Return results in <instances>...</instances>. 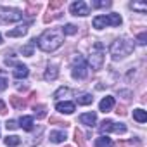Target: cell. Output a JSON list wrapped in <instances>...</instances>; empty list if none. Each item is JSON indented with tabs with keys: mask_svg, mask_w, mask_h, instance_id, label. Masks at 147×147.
Segmentation results:
<instances>
[{
	"mask_svg": "<svg viewBox=\"0 0 147 147\" xmlns=\"http://www.w3.org/2000/svg\"><path fill=\"white\" fill-rule=\"evenodd\" d=\"M71 95V90L66 88V87H61L55 94H54V99H64V97H69Z\"/></svg>",
	"mask_w": 147,
	"mask_h": 147,
	"instance_id": "cell-21",
	"label": "cell"
},
{
	"mask_svg": "<svg viewBox=\"0 0 147 147\" xmlns=\"http://www.w3.org/2000/svg\"><path fill=\"white\" fill-rule=\"evenodd\" d=\"M50 121H52V123H59V119H55V118H50ZM61 125H64V126H67L69 123H61Z\"/></svg>",
	"mask_w": 147,
	"mask_h": 147,
	"instance_id": "cell-36",
	"label": "cell"
},
{
	"mask_svg": "<svg viewBox=\"0 0 147 147\" xmlns=\"http://www.w3.org/2000/svg\"><path fill=\"white\" fill-rule=\"evenodd\" d=\"M0 19L2 21H9V23H16L23 19V12L18 9H9V7H0Z\"/></svg>",
	"mask_w": 147,
	"mask_h": 147,
	"instance_id": "cell-6",
	"label": "cell"
},
{
	"mask_svg": "<svg viewBox=\"0 0 147 147\" xmlns=\"http://www.w3.org/2000/svg\"><path fill=\"white\" fill-rule=\"evenodd\" d=\"M55 109H57L59 113H62V114H73L76 107H75V104H73V102L64 100V102H57V104H55Z\"/></svg>",
	"mask_w": 147,
	"mask_h": 147,
	"instance_id": "cell-9",
	"label": "cell"
},
{
	"mask_svg": "<svg viewBox=\"0 0 147 147\" xmlns=\"http://www.w3.org/2000/svg\"><path fill=\"white\" fill-rule=\"evenodd\" d=\"M0 43H2V35H0Z\"/></svg>",
	"mask_w": 147,
	"mask_h": 147,
	"instance_id": "cell-37",
	"label": "cell"
},
{
	"mask_svg": "<svg viewBox=\"0 0 147 147\" xmlns=\"http://www.w3.org/2000/svg\"><path fill=\"white\" fill-rule=\"evenodd\" d=\"M66 147H71V145H66Z\"/></svg>",
	"mask_w": 147,
	"mask_h": 147,
	"instance_id": "cell-38",
	"label": "cell"
},
{
	"mask_svg": "<svg viewBox=\"0 0 147 147\" xmlns=\"http://www.w3.org/2000/svg\"><path fill=\"white\" fill-rule=\"evenodd\" d=\"M113 107H114V97H111V95L104 97V99L100 100V104H99V109H100L102 113H107V111H111Z\"/></svg>",
	"mask_w": 147,
	"mask_h": 147,
	"instance_id": "cell-10",
	"label": "cell"
},
{
	"mask_svg": "<svg viewBox=\"0 0 147 147\" xmlns=\"http://www.w3.org/2000/svg\"><path fill=\"white\" fill-rule=\"evenodd\" d=\"M26 31H28V26H19L16 30L7 31V36H23V35H26Z\"/></svg>",
	"mask_w": 147,
	"mask_h": 147,
	"instance_id": "cell-17",
	"label": "cell"
},
{
	"mask_svg": "<svg viewBox=\"0 0 147 147\" xmlns=\"http://www.w3.org/2000/svg\"><path fill=\"white\" fill-rule=\"evenodd\" d=\"M11 104H12L14 107H23V106H24V102H23V100H19L18 97H11Z\"/></svg>",
	"mask_w": 147,
	"mask_h": 147,
	"instance_id": "cell-30",
	"label": "cell"
},
{
	"mask_svg": "<svg viewBox=\"0 0 147 147\" xmlns=\"http://www.w3.org/2000/svg\"><path fill=\"white\" fill-rule=\"evenodd\" d=\"M61 31H62V35H75V33L78 31V28H76L75 24H66Z\"/></svg>",
	"mask_w": 147,
	"mask_h": 147,
	"instance_id": "cell-25",
	"label": "cell"
},
{
	"mask_svg": "<svg viewBox=\"0 0 147 147\" xmlns=\"http://www.w3.org/2000/svg\"><path fill=\"white\" fill-rule=\"evenodd\" d=\"M35 114H36V118H45V106H35Z\"/></svg>",
	"mask_w": 147,
	"mask_h": 147,
	"instance_id": "cell-27",
	"label": "cell"
},
{
	"mask_svg": "<svg viewBox=\"0 0 147 147\" xmlns=\"http://www.w3.org/2000/svg\"><path fill=\"white\" fill-rule=\"evenodd\" d=\"M69 11H71V14L73 16H82V18H85V16H88V7H87V4L85 2H82V0H78V2H75V4H71V7H69Z\"/></svg>",
	"mask_w": 147,
	"mask_h": 147,
	"instance_id": "cell-8",
	"label": "cell"
},
{
	"mask_svg": "<svg viewBox=\"0 0 147 147\" xmlns=\"http://www.w3.org/2000/svg\"><path fill=\"white\" fill-rule=\"evenodd\" d=\"M57 75H59V71H57V67H49L47 71H45V80L49 82H52V80H55L57 78Z\"/></svg>",
	"mask_w": 147,
	"mask_h": 147,
	"instance_id": "cell-23",
	"label": "cell"
},
{
	"mask_svg": "<svg viewBox=\"0 0 147 147\" xmlns=\"http://www.w3.org/2000/svg\"><path fill=\"white\" fill-rule=\"evenodd\" d=\"M121 21H123V19H121L119 14H106V16H97V18H94L92 24H94L95 30H102V28H106V26H119Z\"/></svg>",
	"mask_w": 147,
	"mask_h": 147,
	"instance_id": "cell-4",
	"label": "cell"
},
{
	"mask_svg": "<svg viewBox=\"0 0 147 147\" xmlns=\"http://www.w3.org/2000/svg\"><path fill=\"white\" fill-rule=\"evenodd\" d=\"M75 140H76L78 147H87V145H85V138H83V135H82L80 130H75Z\"/></svg>",
	"mask_w": 147,
	"mask_h": 147,
	"instance_id": "cell-26",
	"label": "cell"
},
{
	"mask_svg": "<svg viewBox=\"0 0 147 147\" xmlns=\"http://www.w3.org/2000/svg\"><path fill=\"white\" fill-rule=\"evenodd\" d=\"M7 113V109H5V104L2 102V100H0V114H5Z\"/></svg>",
	"mask_w": 147,
	"mask_h": 147,
	"instance_id": "cell-34",
	"label": "cell"
},
{
	"mask_svg": "<svg viewBox=\"0 0 147 147\" xmlns=\"http://www.w3.org/2000/svg\"><path fill=\"white\" fill-rule=\"evenodd\" d=\"M97 121V114L95 113H85L80 116V123L82 125H87V126H94Z\"/></svg>",
	"mask_w": 147,
	"mask_h": 147,
	"instance_id": "cell-11",
	"label": "cell"
},
{
	"mask_svg": "<svg viewBox=\"0 0 147 147\" xmlns=\"http://www.w3.org/2000/svg\"><path fill=\"white\" fill-rule=\"evenodd\" d=\"M19 126H21L23 130H26V131H31V130H33V118H31V116H23V118L19 119Z\"/></svg>",
	"mask_w": 147,
	"mask_h": 147,
	"instance_id": "cell-13",
	"label": "cell"
},
{
	"mask_svg": "<svg viewBox=\"0 0 147 147\" xmlns=\"http://www.w3.org/2000/svg\"><path fill=\"white\" fill-rule=\"evenodd\" d=\"M38 9H40V5H38V4H30V5H28V11H26V14L33 16V14H35Z\"/></svg>",
	"mask_w": 147,
	"mask_h": 147,
	"instance_id": "cell-28",
	"label": "cell"
},
{
	"mask_svg": "<svg viewBox=\"0 0 147 147\" xmlns=\"http://www.w3.org/2000/svg\"><path fill=\"white\" fill-rule=\"evenodd\" d=\"M92 5H94V7H109L111 2H107V0H106V2H94Z\"/></svg>",
	"mask_w": 147,
	"mask_h": 147,
	"instance_id": "cell-32",
	"label": "cell"
},
{
	"mask_svg": "<svg viewBox=\"0 0 147 147\" xmlns=\"http://www.w3.org/2000/svg\"><path fill=\"white\" fill-rule=\"evenodd\" d=\"M71 75L75 80H83L87 76V61L83 55H76L73 59V64H71Z\"/></svg>",
	"mask_w": 147,
	"mask_h": 147,
	"instance_id": "cell-5",
	"label": "cell"
},
{
	"mask_svg": "<svg viewBox=\"0 0 147 147\" xmlns=\"http://www.w3.org/2000/svg\"><path fill=\"white\" fill-rule=\"evenodd\" d=\"M9 87V78L4 71H0V90H5Z\"/></svg>",
	"mask_w": 147,
	"mask_h": 147,
	"instance_id": "cell-24",
	"label": "cell"
},
{
	"mask_svg": "<svg viewBox=\"0 0 147 147\" xmlns=\"http://www.w3.org/2000/svg\"><path fill=\"white\" fill-rule=\"evenodd\" d=\"M109 52L113 55V59H121V57H126L133 52V43L130 40H116L111 43L109 47Z\"/></svg>",
	"mask_w": 147,
	"mask_h": 147,
	"instance_id": "cell-2",
	"label": "cell"
},
{
	"mask_svg": "<svg viewBox=\"0 0 147 147\" xmlns=\"http://www.w3.org/2000/svg\"><path fill=\"white\" fill-rule=\"evenodd\" d=\"M4 142H5V145H9V147H16V145L21 144V138H19L18 135H9Z\"/></svg>",
	"mask_w": 147,
	"mask_h": 147,
	"instance_id": "cell-19",
	"label": "cell"
},
{
	"mask_svg": "<svg viewBox=\"0 0 147 147\" xmlns=\"http://www.w3.org/2000/svg\"><path fill=\"white\" fill-rule=\"evenodd\" d=\"M145 40H147V36H145V33H142V35H138V42H140L142 45L145 43Z\"/></svg>",
	"mask_w": 147,
	"mask_h": 147,
	"instance_id": "cell-35",
	"label": "cell"
},
{
	"mask_svg": "<svg viewBox=\"0 0 147 147\" xmlns=\"http://www.w3.org/2000/svg\"><path fill=\"white\" fill-rule=\"evenodd\" d=\"M116 113L121 114V116H125V114H126V107H125L123 104H121V106H116Z\"/></svg>",
	"mask_w": 147,
	"mask_h": 147,
	"instance_id": "cell-33",
	"label": "cell"
},
{
	"mask_svg": "<svg viewBox=\"0 0 147 147\" xmlns=\"http://www.w3.org/2000/svg\"><path fill=\"white\" fill-rule=\"evenodd\" d=\"M64 42V35L61 30H47L40 35V38H35V43H38V47L43 52H54L57 50Z\"/></svg>",
	"mask_w": 147,
	"mask_h": 147,
	"instance_id": "cell-1",
	"label": "cell"
},
{
	"mask_svg": "<svg viewBox=\"0 0 147 147\" xmlns=\"http://www.w3.org/2000/svg\"><path fill=\"white\" fill-rule=\"evenodd\" d=\"M99 130H100L102 133H106V131H114V133H125V131H126V126H125L123 123H114V121H111V119H104V121L100 123Z\"/></svg>",
	"mask_w": 147,
	"mask_h": 147,
	"instance_id": "cell-7",
	"label": "cell"
},
{
	"mask_svg": "<svg viewBox=\"0 0 147 147\" xmlns=\"http://www.w3.org/2000/svg\"><path fill=\"white\" fill-rule=\"evenodd\" d=\"M35 45H36V43H35V38H33L31 42H28V45H24V47L21 49V54H23V55H28V57L33 55V47H35Z\"/></svg>",
	"mask_w": 147,
	"mask_h": 147,
	"instance_id": "cell-18",
	"label": "cell"
},
{
	"mask_svg": "<svg viewBox=\"0 0 147 147\" xmlns=\"http://www.w3.org/2000/svg\"><path fill=\"white\" fill-rule=\"evenodd\" d=\"M76 100H78V104H82V106H88V104L94 102V97H92L90 94H83V95H80Z\"/></svg>",
	"mask_w": 147,
	"mask_h": 147,
	"instance_id": "cell-22",
	"label": "cell"
},
{
	"mask_svg": "<svg viewBox=\"0 0 147 147\" xmlns=\"http://www.w3.org/2000/svg\"><path fill=\"white\" fill-rule=\"evenodd\" d=\"M64 140H66V133L64 131H50V142L59 144V142H64Z\"/></svg>",
	"mask_w": 147,
	"mask_h": 147,
	"instance_id": "cell-16",
	"label": "cell"
},
{
	"mask_svg": "<svg viewBox=\"0 0 147 147\" xmlns=\"http://www.w3.org/2000/svg\"><path fill=\"white\" fill-rule=\"evenodd\" d=\"M95 147H113V140L107 135H100L99 138H95Z\"/></svg>",
	"mask_w": 147,
	"mask_h": 147,
	"instance_id": "cell-14",
	"label": "cell"
},
{
	"mask_svg": "<svg viewBox=\"0 0 147 147\" xmlns=\"http://www.w3.org/2000/svg\"><path fill=\"white\" fill-rule=\"evenodd\" d=\"M104 55H106L104 45H102L100 42H95V43L92 45V49H90V57H88V62H90L92 69H100V67H102V64H104Z\"/></svg>",
	"mask_w": 147,
	"mask_h": 147,
	"instance_id": "cell-3",
	"label": "cell"
},
{
	"mask_svg": "<svg viewBox=\"0 0 147 147\" xmlns=\"http://www.w3.org/2000/svg\"><path fill=\"white\" fill-rule=\"evenodd\" d=\"M5 126H7V130H16V128H18V123H16L14 119H7Z\"/></svg>",
	"mask_w": 147,
	"mask_h": 147,
	"instance_id": "cell-31",
	"label": "cell"
},
{
	"mask_svg": "<svg viewBox=\"0 0 147 147\" xmlns=\"http://www.w3.org/2000/svg\"><path fill=\"white\" fill-rule=\"evenodd\" d=\"M28 75H30V69H28V66H24V64H16L14 76H16L18 80H21V78H26Z\"/></svg>",
	"mask_w": 147,
	"mask_h": 147,
	"instance_id": "cell-12",
	"label": "cell"
},
{
	"mask_svg": "<svg viewBox=\"0 0 147 147\" xmlns=\"http://www.w3.org/2000/svg\"><path fill=\"white\" fill-rule=\"evenodd\" d=\"M133 119L138 121V123H145L147 121V113L144 109H135L133 111Z\"/></svg>",
	"mask_w": 147,
	"mask_h": 147,
	"instance_id": "cell-15",
	"label": "cell"
},
{
	"mask_svg": "<svg viewBox=\"0 0 147 147\" xmlns=\"http://www.w3.org/2000/svg\"><path fill=\"white\" fill-rule=\"evenodd\" d=\"M62 5H64V2H61V0H54V2L49 4V11H52V9H59V7H62Z\"/></svg>",
	"mask_w": 147,
	"mask_h": 147,
	"instance_id": "cell-29",
	"label": "cell"
},
{
	"mask_svg": "<svg viewBox=\"0 0 147 147\" xmlns=\"http://www.w3.org/2000/svg\"><path fill=\"white\" fill-rule=\"evenodd\" d=\"M130 7H131L133 11H138L140 14L147 12V4H145V2H133V4H130Z\"/></svg>",
	"mask_w": 147,
	"mask_h": 147,
	"instance_id": "cell-20",
	"label": "cell"
}]
</instances>
